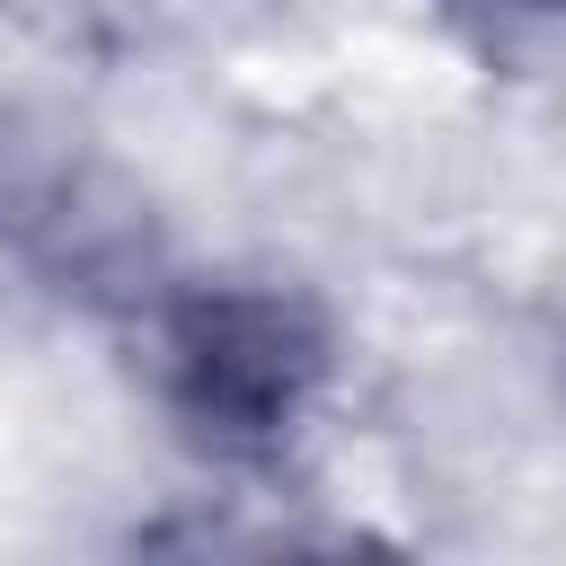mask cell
<instances>
[{
    "mask_svg": "<svg viewBox=\"0 0 566 566\" xmlns=\"http://www.w3.org/2000/svg\"><path fill=\"white\" fill-rule=\"evenodd\" d=\"M433 9H451V18H469V27H566V0H433Z\"/></svg>",
    "mask_w": 566,
    "mask_h": 566,
    "instance_id": "3957f363",
    "label": "cell"
},
{
    "mask_svg": "<svg viewBox=\"0 0 566 566\" xmlns=\"http://www.w3.org/2000/svg\"><path fill=\"white\" fill-rule=\"evenodd\" d=\"M150 265L142 212L62 142L0 115V283L62 292V301H115Z\"/></svg>",
    "mask_w": 566,
    "mask_h": 566,
    "instance_id": "7a4b0ae2",
    "label": "cell"
},
{
    "mask_svg": "<svg viewBox=\"0 0 566 566\" xmlns=\"http://www.w3.org/2000/svg\"><path fill=\"white\" fill-rule=\"evenodd\" d=\"M150 371L203 451L265 460L327 389L336 336L327 310L292 283H177L150 310Z\"/></svg>",
    "mask_w": 566,
    "mask_h": 566,
    "instance_id": "6da1fadb",
    "label": "cell"
}]
</instances>
